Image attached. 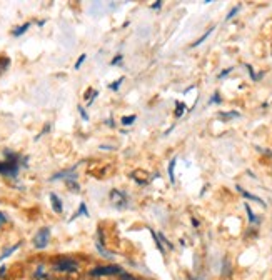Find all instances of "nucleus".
Here are the masks:
<instances>
[{
	"label": "nucleus",
	"instance_id": "20e7f679",
	"mask_svg": "<svg viewBox=\"0 0 272 280\" xmlns=\"http://www.w3.org/2000/svg\"><path fill=\"white\" fill-rule=\"evenodd\" d=\"M111 202L119 209H124V207H127V197L125 194H122L120 190H112L111 192Z\"/></svg>",
	"mask_w": 272,
	"mask_h": 280
},
{
	"label": "nucleus",
	"instance_id": "6e6552de",
	"mask_svg": "<svg viewBox=\"0 0 272 280\" xmlns=\"http://www.w3.org/2000/svg\"><path fill=\"white\" fill-rule=\"evenodd\" d=\"M10 67V59L9 57H0V75L4 74L5 70H7Z\"/></svg>",
	"mask_w": 272,
	"mask_h": 280
},
{
	"label": "nucleus",
	"instance_id": "c85d7f7f",
	"mask_svg": "<svg viewBox=\"0 0 272 280\" xmlns=\"http://www.w3.org/2000/svg\"><path fill=\"white\" fill-rule=\"evenodd\" d=\"M4 275H5V267L0 268V277H4Z\"/></svg>",
	"mask_w": 272,
	"mask_h": 280
},
{
	"label": "nucleus",
	"instance_id": "423d86ee",
	"mask_svg": "<svg viewBox=\"0 0 272 280\" xmlns=\"http://www.w3.org/2000/svg\"><path fill=\"white\" fill-rule=\"evenodd\" d=\"M50 202H52V207H54V210L57 212V214H62L64 207H62V202L59 197H57L55 194H50Z\"/></svg>",
	"mask_w": 272,
	"mask_h": 280
},
{
	"label": "nucleus",
	"instance_id": "ddd939ff",
	"mask_svg": "<svg viewBox=\"0 0 272 280\" xmlns=\"http://www.w3.org/2000/svg\"><path fill=\"white\" fill-rule=\"evenodd\" d=\"M19 245H20V243H17V245H14V247H10V248H9V250H5V252L2 253V257H0V260H4V258H5V257H9V255H10V253H12V252H15V250H17V248H19Z\"/></svg>",
	"mask_w": 272,
	"mask_h": 280
},
{
	"label": "nucleus",
	"instance_id": "4468645a",
	"mask_svg": "<svg viewBox=\"0 0 272 280\" xmlns=\"http://www.w3.org/2000/svg\"><path fill=\"white\" fill-rule=\"evenodd\" d=\"M186 112V107H184V103H180V102H177V108H175V117H180L182 113Z\"/></svg>",
	"mask_w": 272,
	"mask_h": 280
},
{
	"label": "nucleus",
	"instance_id": "aec40b11",
	"mask_svg": "<svg viewBox=\"0 0 272 280\" xmlns=\"http://www.w3.org/2000/svg\"><path fill=\"white\" fill-rule=\"evenodd\" d=\"M239 9H240V7H234V9L231 10V12H229V15H227V20H231V19L234 17V15L239 12Z\"/></svg>",
	"mask_w": 272,
	"mask_h": 280
},
{
	"label": "nucleus",
	"instance_id": "f257e3e1",
	"mask_svg": "<svg viewBox=\"0 0 272 280\" xmlns=\"http://www.w3.org/2000/svg\"><path fill=\"white\" fill-rule=\"evenodd\" d=\"M5 157L7 160L5 162H0V174L9 175V177H15L19 174V155H15L14 152H5Z\"/></svg>",
	"mask_w": 272,
	"mask_h": 280
},
{
	"label": "nucleus",
	"instance_id": "f8f14e48",
	"mask_svg": "<svg viewBox=\"0 0 272 280\" xmlns=\"http://www.w3.org/2000/svg\"><path fill=\"white\" fill-rule=\"evenodd\" d=\"M78 215H85V217H88V212H87V209H85V204H83V202L80 204V209H78L77 214H75L74 217H72V220H75Z\"/></svg>",
	"mask_w": 272,
	"mask_h": 280
},
{
	"label": "nucleus",
	"instance_id": "0eeeda50",
	"mask_svg": "<svg viewBox=\"0 0 272 280\" xmlns=\"http://www.w3.org/2000/svg\"><path fill=\"white\" fill-rule=\"evenodd\" d=\"M237 190H239V192H240V194H242L244 197H245V199H250V200H254V202H259V204H262V205H265V204H264V200H260V199H259V197H255V195H250V194H249V192H245L244 189H240V187H237Z\"/></svg>",
	"mask_w": 272,
	"mask_h": 280
},
{
	"label": "nucleus",
	"instance_id": "b1692460",
	"mask_svg": "<svg viewBox=\"0 0 272 280\" xmlns=\"http://www.w3.org/2000/svg\"><path fill=\"white\" fill-rule=\"evenodd\" d=\"M5 222H7V217H5V215L2 214V212H0V227H2V225L5 224Z\"/></svg>",
	"mask_w": 272,
	"mask_h": 280
},
{
	"label": "nucleus",
	"instance_id": "c756f323",
	"mask_svg": "<svg viewBox=\"0 0 272 280\" xmlns=\"http://www.w3.org/2000/svg\"><path fill=\"white\" fill-rule=\"evenodd\" d=\"M197 280H204V278H197Z\"/></svg>",
	"mask_w": 272,
	"mask_h": 280
},
{
	"label": "nucleus",
	"instance_id": "2eb2a0df",
	"mask_svg": "<svg viewBox=\"0 0 272 280\" xmlns=\"http://www.w3.org/2000/svg\"><path fill=\"white\" fill-rule=\"evenodd\" d=\"M122 125H130V123L135 122V115H130V117H122Z\"/></svg>",
	"mask_w": 272,
	"mask_h": 280
},
{
	"label": "nucleus",
	"instance_id": "a878e982",
	"mask_svg": "<svg viewBox=\"0 0 272 280\" xmlns=\"http://www.w3.org/2000/svg\"><path fill=\"white\" fill-rule=\"evenodd\" d=\"M229 72H231V69H227V70H224V72H222V74H221V75H219V79H222V77H226V75L229 74Z\"/></svg>",
	"mask_w": 272,
	"mask_h": 280
},
{
	"label": "nucleus",
	"instance_id": "5701e85b",
	"mask_svg": "<svg viewBox=\"0 0 272 280\" xmlns=\"http://www.w3.org/2000/svg\"><path fill=\"white\" fill-rule=\"evenodd\" d=\"M78 112H80V113H82V118H83V120H88L87 113H85V110H83V108H82V107H78Z\"/></svg>",
	"mask_w": 272,
	"mask_h": 280
},
{
	"label": "nucleus",
	"instance_id": "dca6fc26",
	"mask_svg": "<svg viewBox=\"0 0 272 280\" xmlns=\"http://www.w3.org/2000/svg\"><path fill=\"white\" fill-rule=\"evenodd\" d=\"M47 275H45V272H44V267H39L37 268V272H35V278H39V280H42V278H45Z\"/></svg>",
	"mask_w": 272,
	"mask_h": 280
},
{
	"label": "nucleus",
	"instance_id": "bb28decb",
	"mask_svg": "<svg viewBox=\"0 0 272 280\" xmlns=\"http://www.w3.org/2000/svg\"><path fill=\"white\" fill-rule=\"evenodd\" d=\"M160 5H162V2H155V4H152V9H160Z\"/></svg>",
	"mask_w": 272,
	"mask_h": 280
},
{
	"label": "nucleus",
	"instance_id": "9d476101",
	"mask_svg": "<svg viewBox=\"0 0 272 280\" xmlns=\"http://www.w3.org/2000/svg\"><path fill=\"white\" fill-rule=\"evenodd\" d=\"M174 167H175V159H172L170 160V164H169V177H170V182L174 184L175 182V175H174Z\"/></svg>",
	"mask_w": 272,
	"mask_h": 280
},
{
	"label": "nucleus",
	"instance_id": "393cba45",
	"mask_svg": "<svg viewBox=\"0 0 272 280\" xmlns=\"http://www.w3.org/2000/svg\"><path fill=\"white\" fill-rule=\"evenodd\" d=\"M120 60H122V55H117L116 59H114V60L111 62V64H112V65H116V64H120Z\"/></svg>",
	"mask_w": 272,
	"mask_h": 280
},
{
	"label": "nucleus",
	"instance_id": "412c9836",
	"mask_svg": "<svg viewBox=\"0 0 272 280\" xmlns=\"http://www.w3.org/2000/svg\"><path fill=\"white\" fill-rule=\"evenodd\" d=\"M232 117H239L237 112H229L227 115H221V118H232Z\"/></svg>",
	"mask_w": 272,
	"mask_h": 280
},
{
	"label": "nucleus",
	"instance_id": "7ed1b4c3",
	"mask_svg": "<svg viewBox=\"0 0 272 280\" xmlns=\"http://www.w3.org/2000/svg\"><path fill=\"white\" fill-rule=\"evenodd\" d=\"M49 238H50V230L44 227V229H40L37 233H35L34 237V245L37 248H45L47 243H49Z\"/></svg>",
	"mask_w": 272,
	"mask_h": 280
},
{
	"label": "nucleus",
	"instance_id": "4be33fe9",
	"mask_svg": "<svg viewBox=\"0 0 272 280\" xmlns=\"http://www.w3.org/2000/svg\"><path fill=\"white\" fill-rule=\"evenodd\" d=\"M120 277H122V280H137V278H134V277H130V275H127V273H120Z\"/></svg>",
	"mask_w": 272,
	"mask_h": 280
},
{
	"label": "nucleus",
	"instance_id": "f3484780",
	"mask_svg": "<svg viewBox=\"0 0 272 280\" xmlns=\"http://www.w3.org/2000/svg\"><path fill=\"white\" fill-rule=\"evenodd\" d=\"M122 82H124V77H120V79H119L117 82H112V84L109 85V89H111V90H117V89H119V85L122 84Z\"/></svg>",
	"mask_w": 272,
	"mask_h": 280
},
{
	"label": "nucleus",
	"instance_id": "f03ea898",
	"mask_svg": "<svg viewBox=\"0 0 272 280\" xmlns=\"http://www.w3.org/2000/svg\"><path fill=\"white\" fill-rule=\"evenodd\" d=\"M116 273H122V270L117 265H104L97 267L90 272L92 277H106V275H116Z\"/></svg>",
	"mask_w": 272,
	"mask_h": 280
},
{
	"label": "nucleus",
	"instance_id": "39448f33",
	"mask_svg": "<svg viewBox=\"0 0 272 280\" xmlns=\"http://www.w3.org/2000/svg\"><path fill=\"white\" fill-rule=\"evenodd\" d=\"M55 270H59V272H77L78 270V265H77V262L74 260H60V262H57L55 263Z\"/></svg>",
	"mask_w": 272,
	"mask_h": 280
},
{
	"label": "nucleus",
	"instance_id": "9b49d317",
	"mask_svg": "<svg viewBox=\"0 0 272 280\" xmlns=\"http://www.w3.org/2000/svg\"><path fill=\"white\" fill-rule=\"evenodd\" d=\"M212 32H214V27H212V29H209V30H207V32H206V34H204V35H202V37H201V39H199V40H197V42H194V44H192V47H199V45H201V44L204 42V40H206V39L209 37V35H211V34H212Z\"/></svg>",
	"mask_w": 272,
	"mask_h": 280
},
{
	"label": "nucleus",
	"instance_id": "cd10ccee",
	"mask_svg": "<svg viewBox=\"0 0 272 280\" xmlns=\"http://www.w3.org/2000/svg\"><path fill=\"white\" fill-rule=\"evenodd\" d=\"M212 102H216V103H219V102H221V100H219V95H217V93H216V95L212 97Z\"/></svg>",
	"mask_w": 272,
	"mask_h": 280
},
{
	"label": "nucleus",
	"instance_id": "1a4fd4ad",
	"mask_svg": "<svg viewBox=\"0 0 272 280\" xmlns=\"http://www.w3.org/2000/svg\"><path fill=\"white\" fill-rule=\"evenodd\" d=\"M29 27H30V24H24V25H20L19 29H15V30H14V35H15V37H20V35H22L24 32H27Z\"/></svg>",
	"mask_w": 272,
	"mask_h": 280
},
{
	"label": "nucleus",
	"instance_id": "6ab92c4d",
	"mask_svg": "<svg viewBox=\"0 0 272 280\" xmlns=\"http://www.w3.org/2000/svg\"><path fill=\"white\" fill-rule=\"evenodd\" d=\"M83 60H85V54H82L80 57H78V60H77V64H75V69H80V65L83 64Z\"/></svg>",
	"mask_w": 272,
	"mask_h": 280
},
{
	"label": "nucleus",
	"instance_id": "a211bd4d",
	"mask_svg": "<svg viewBox=\"0 0 272 280\" xmlns=\"http://www.w3.org/2000/svg\"><path fill=\"white\" fill-rule=\"evenodd\" d=\"M245 212H247V215H249V220L250 222H255V215L252 214V209H250L247 204H245Z\"/></svg>",
	"mask_w": 272,
	"mask_h": 280
}]
</instances>
